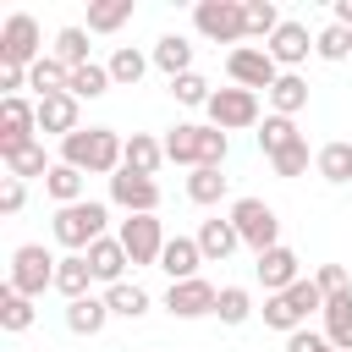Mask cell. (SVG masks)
I'll return each mask as SVG.
<instances>
[{
	"mask_svg": "<svg viewBox=\"0 0 352 352\" xmlns=\"http://www.w3.org/2000/svg\"><path fill=\"white\" fill-rule=\"evenodd\" d=\"M121 148H126L121 132H110V126H88V132H72V138L60 143V160L77 165L82 176H116V170H121Z\"/></svg>",
	"mask_w": 352,
	"mask_h": 352,
	"instance_id": "cell-1",
	"label": "cell"
},
{
	"mask_svg": "<svg viewBox=\"0 0 352 352\" xmlns=\"http://www.w3.org/2000/svg\"><path fill=\"white\" fill-rule=\"evenodd\" d=\"M165 160H176V165H187V170L226 165V132L209 126V121H176L170 138H165Z\"/></svg>",
	"mask_w": 352,
	"mask_h": 352,
	"instance_id": "cell-2",
	"label": "cell"
},
{
	"mask_svg": "<svg viewBox=\"0 0 352 352\" xmlns=\"http://www.w3.org/2000/svg\"><path fill=\"white\" fill-rule=\"evenodd\" d=\"M104 220H110V209L104 204H94V198H82V204H66V209H55V242L66 248V253H88L99 236H104Z\"/></svg>",
	"mask_w": 352,
	"mask_h": 352,
	"instance_id": "cell-3",
	"label": "cell"
},
{
	"mask_svg": "<svg viewBox=\"0 0 352 352\" xmlns=\"http://www.w3.org/2000/svg\"><path fill=\"white\" fill-rule=\"evenodd\" d=\"M226 220L236 226L242 248H253V258H258V253H270V248H280V214H275L264 198H236Z\"/></svg>",
	"mask_w": 352,
	"mask_h": 352,
	"instance_id": "cell-4",
	"label": "cell"
},
{
	"mask_svg": "<svg viewBox=\"0 0 352 352\" xmlns=\"http://www.w3.org/2000/svg\"><path fill=\"white\" fill-rule=\"evenodd\" d=\"M192 28L209 38V44H236L248 38V6L242 0H198L192 6Z\"/></svg>",
	"mask_w": 352,
	"mask_h": 352,
	"instance_id": "cell-5",
	"label": "cell"
},
{
	"mask_svg": "<svg viewBox=\"0 0 352 352\" xmlns=\"http://www.w3.org/2000/svg\"><path fill=\"white\" fill-rule=\"evenodd\" d=\"M38 60H44V33H38V22H33L28 11L6 16V28H0V66L28 72V66H38Z\"/></svg>",
	"mask_w": 352,
	"mask_h": 352,
	"instance_id": "cell-6",
	"label": "cell"
},
{
	"mask_svg": "<svg viewBox=\"0 0 352 352\" xmlns=\"http://www.w3.org/2000/svg\"><path fill=\"white\" fill-rule=\"evenodd\" d=\"M55 264L60 258H50L44 253V242H22L16 253H11V292H22V297H44L50 286H55Z\"/></svg>",
	"mask_w": 352,
	"mask_h": 352,
	"instance_id": "cell-7",
	"label": "cell"
},
{
	"mask_svg": "<svg viewBox=\"0 0 352 352\" xmlns=\"http://www.w3.org/2000/svg\"><path fill=\"white\" fill-rule=\"evenodd\" d=\"M226 72H231V82L236 88H248V94H270L275 82H280V66H275V55L264 50V44H242V50H231L226 55Z\"/></svg>",
	"mask_w": 352,
	"mask_h": 352,
	"instance_id": "cell-8",
	"label": "cell"
},
{
	"mask_svg": "<svg viewBox=\"0 0 352 352\" xmlns=\"http://www.w3.org/2000/svg\"><path fill=\"white\" fill-rule=\"evenodd\" d=\"M209 110V126H220V132H248V126H258V94H248V88H214V99L204 104Z\"/></svg>",
	"mask_w": 352,
	"mask_h": 352,
	"instance_id": "cell-9",
	"label": "cell"
},
{
	"mask_svg": "<svg viewBox=\"0 0 352 352\" xmlns=\"http://www.w3.org/2000/svg\"><path fill=\"white\" fill-rule=\"evenodd\" d=\"M121 248H126V258H132V270L138 264H160V253H165V226H160V214H126L121 220Z\"/></svg>",
	"mask_w": 352,
	"mask_h": 352,
	"instance_id": "cell-10",
	"label": "cell"
},
{
	"mask_svg": "<svg viewBox=\"0 0 352 352\" xmlns=\"http://www.w3.org/2000/svg\"><path fill=\"white\" fill-rule=\"evenodd\" d=\"M110 204L126 209V214H154L160 209V182L138 176V170H116L110 176Z\"/></svg>",
	"mask_w": 352,
	"mask_h": 352,
	"instance_id": "cell-11",
	"label": "cell"
},
{
	"mask_svg": "<svg viewBox=\"0 0 352 352\" xmlns=\"http://www.w3.org/2000/svg\"><path fill=\"white\" fill-rule=\"evenodd\" d=\"M38 104H28L22 94L16 99H0V154L22 148V143H38Z\"/></svg>",
	"mask_w": 352,
	"mask_h": 352,
	"instance_id": "cell-12",
	"label": "cell"
},
{
	"mask_svg": "<svg viewBox=\"0 0 352 352\" xmlns=\"http://www.w3.org/2000/svg\"><path fill=\"white\" fill-rule=\"evenodd\" d=\"M220 308V292L198 275V280H176L170 292H165V314L170 319H204V314H214Z\"/></svg>",
	"mask_w": 352,
	"mask_h": 352,
	"instance_id": "cell-13",
	"label": "cell"
},
{
	"mask_svg": "<svg viewBox=\"0 0 352 352\" xmlns=\"http://www.w3.org/2000/svg\"><path fill=\"white\" fill-rule=\"evenodd\" d=\"M264 50L275 55V66H280V72H297V66L308 60V50H314V33H308L302 22H280V28H275V38H270Z\"/></svg>",
	"mask_w": 352,
	"mask_h": 352,
	"instance_id": "cell-14",
	"label": "cell"
},
{
	"mask_svg": "<svg viewBox=\"0 0 352 352\" xmlns=\"http://www.w3.org/2000/svg\"><path fill=\"white\" fill-rule=\"evenodd\" d=\"M253 270H258V280H264V292H270V297L302 280V258H297L292 248H270V253H258V264H253Z\"/></svg>",
	"mask_w": 352,
	"mask_h": 352,
	"instance_id": "cell-15",
	"label": "cell"
},
{
	"mask_svg": "<svg viewBox=\"0 0 352 352\" xmlns=\"http://www.w3.org/2000/svg\"><path fill=\"white\" fill-rule=\"evenodd\" d=\"M38 132L44 138H72V132H82L77 126V99L72 94H50V99H38Z\"/></svg>",
	"mask_w": 352,
	"mask_h": 352,
	"instance_id": "cell-16",
	"label": "cell"
},
{
	"mask_svg": "<svg viewBox=\"0 0 352 352\" xmlns=\"http://www.w3.org/2000/svg\"><path fill=\"white\" fill-rule=\"evenodd\" d=\"M198 264H204L198 236H170L165 253H160V270L170 275V286H176V280H198Z\"/></svg>",
	"mask_w": 352,
	"mask_h": 352,
	"instance_id": "cell-17",
	"label": "cell"
},
{
	"mask_svg": "<svg viewBox=\"0 0 352 352\" xmlns=\"http://www.w3.org/2000/svg\"><path fill=\"white\" fill-rule=\"evenodd\" d=\"M126 248H121V236H99L94 248H88V270H94V280H104V286H121L126 280Z\"/></svg>",
	"mask_w": 352,
	"mask_h": 352,
	"instance_id": "cell-18",
	"label": "cell"
},
{
	"mask_svg": "<svg viewBox=\"0 0 352 352\" xmlns=\"http://www.w3.org/2000/svg\"><path fill=\"white\" fill-rule=\"evenodd\" d=\"M198 248H204V264H226V258L242 248V236H236V226H231V220H220V214H214V220H204V226H198Z\"/></svg>",
	"mask_w": 352,
	"mask_h": 352,
	"instance_id": "cell-19",
	"label": "cell"
},
{
	"mask_svg": "<svg viewBox=\"0 0 352 352\" xmlns=\"http://www.w3.org/2000/svg\"><path fill=\"white\" fill-rule=\"evenodd\" d=\"M165 165V143H154L148 132H132L126 148H121V170H138V176H154Z\"/></svg>",
	"mask_w": 352,
	"mask_h": 352,
	"instance_id": "cell-20",
	"label": "cell"
},
{
	"mask_svg": "<svg viewBox=\"0 0 352 352\" xmlns=\"http://www.w3.org/2000/svg\"><path fill=\"white\" fill-rule=\"evenodd\" d=\"M88 286H94L88 253H66V258L55 264V292H60L66 302H77V297H88Z\"/></svg>",
	"mask_w": 352,
	"mask_h": 352,
	"instance_id": "cell-21",
	"label": "cell"
},
{
	"mask_svg": "<svg viewBox=\"0 0 352 352\" xmlns=\"http://www.w3.org/2000/svg\"><path fill=\"white\" fill-rule=\"evenodd\" d=\"M104 319H110V302L104 297H77V302H66V330L72 336H99L104 330Z\"/></svg>",
	"mask_w": 352,
	"mask_h": 352,
	"instance_id": "cell-22",
	"label": "cell"
},
{
	"mask_svg": "<svg viewBox=\"0 0 352 352\" xmlns=\"http://www.w3.org/2000/svg\"><path fill=\"white\" fill-rule=\"evenodd\" d=\"M324 336L336 352H352V292L324 297Z\"/></svg>",
	"mask_w": 352,
	"mask_h": 352,
	"instance_id": "cell-23",
	"label": "cell"
},
{
	"mask_svg": "<svg viewBox=\"0 0 352 352\" xmlns=\"http://www.w3.org/2000/svg\"><path fill=\"white\" fill-rule=\"evenodd\" d=\"M82 187H88V176L77 170V165H66V160H55L50 165V176H44V192L66 209V204H82Z\"/></svg>",
	"mask_w": 352,
	"mask_h": 352,
	"instance_id": "cell-24",
	"label": "cell"
},
{
	"mask_svg": "<svg viewBox=\"0 0 352 352\" xmlns=\"http://www.w3.org/2000/svg\"><path fill=\"white\" fill-rule=\"evenodd\" d=\"M104 66H110V82H116V88H138V82H143V72L154 66V55H143V50L121 44V50H116Z\"/></svg>",
	"mask_w": 352,
	"mask_h": 352,
	"instance_id": "cell-25",
	"label": "cell"
},
{
	"mask_svg": "<svg viewBox=\"0 0 352 352\" xmlns=\"http://www.w3.org/2000/svg\"><path fill=\"white\" fill-rule=\"evenodd\" d=\"M264 99H270V116H297V110L308 104V77H297V72H280V82H275Z\"/></svg>",
	"mask_w": 352,
	"mask_h": 352,
	"instance_id": "cell-26",
	"label": "cell"
},
{
	"mask_svg": "<svg viewBox=\"0 0 352 352\" xmlns=\"http://www.w3.org/2000/svg\"><path fill=\"white\" fill-rule=\"evenodd\" d=\"M154 66H160L165 77H182V72H192V44H187L182 33H165V38H154Z\"/></svg>",
	"mask_w": 352,
	"mask_h": 352,
	"instance_id": "cell-27",
	"label": "cell"
},
{
	"mask_svg": "<svg viewBox=\"0 0 352 352\" xmlns=\"http://www.w3.org/2000/svg\"><path fill=\"white\" fill-rule=\"evenodd\" d=\"M6 160V176H16V182H33V176H50V160H44V143H22V148H11V154H0Z\"/></svg>",
	"mask_w": 352,
	"mask_h": 352,
	"instance_id": "cell-28",
	"label": "cell"
},
{
	"mask_svg": "<svg viewBox=\"0 0 352 352\" xmlns=\"http://www.w3.org/2000/svg\"><path fill=\"white\" fill-rule=\"evenodd\" d=\"M104 302H110V314H116V319H143V314H148V292H143L138 280L104 286Z\"/></svg>",
	"mask_w": 352,
	"mask_h": 352,
	"instance_id": "cell-29",
	"label": "cell"
},
{
	"mask_svg": "<svg viewBox=\"0 0 352 352\" xmlns=\"http://www.w3.org/2000/svg\"><path fill=\"white\" fill-rule=\"evenodd\" d=\"M110 88H116V82H110V66L88 60V66H77V72H72V88H66V94L82 104V99H99V94H110Z\"/></svg>",
	"mask_w": 352,
	"mask_h": 352,
	"instance_id": "cell-30",
	"label": "cell"
},
{
	"mask_svg": "<svg viewBox=\"0 0 352 352\" xmlns=\"http://www.w3.org/2000/svg\"><path fill=\"white\" fill-rule=\"evenodd\" d=\"M302 132H297V121L292 116H264V126H258V148H264V160H275L280 148H292Z\"/></svg>",
	"mask_w": 352,
	"mask_h": 352,
	"instance_id": "cell-31",
	"label": "cell"
},
{
	"mask_svg": "<svg viewBox=\"0 0 352 352\" xmlns=\"http://www.w3.org/2000/svg\"><path fill=\"white\" fill-rule=\"evenodd\" d=\"M132 22V0H94L88 6V33H116Z\"/></svg>",
	"mask_w": 352,
	"mask_h": 352,
	"instance_id": "cell-32",
	"label": "cell"
},
{
	"mask_svg": "<svg viewBox=\"0 0 352 352\" xmlns=\"http://www.w3.org/2000/svg\"><path fill=\"white\" fill-rule=\"evenodd\" d=\"M314 170L324 182H352V143H324L314 154Z\"/></svg>",
	"mask_w": 352,
	"mask_h": 352,
	"instance_id": "cell-33",
	"label": "cell"
},
{
	"mask_svg": "<svg viewBox=\"0 0 352 352\" xmlns=\"http://www.w3.org/2000/svg\"><path fill=\"white\" fill-rule=\"evenodd\" d=\"M226 182H231V176H220V165H204V170L187 176V198H192V204H220V198H226Z\"/></svg>",
	"mask_w": 352,
	"mask_h": 352,
	"instance_id": "cell-34",
	"label": "cell"
},
{
	"mask_svg": "<svg viewBox=\"0 0 352 352\" xmlns=\"http://www.w3.org/2000/svg\"><path fill=\"white\" fill-rule=\"evenodd\" d=\"M33 324V297H22V292H0V330H11V336H22Z\"/></svg>",
	"mask_w": 352,
	"mask_h": 352,
	"instance_id": "cell-35",
	"label": "cell"
},
{
	"mask_svg": "<svg viewBox=\"0 0 352 352\" xmlns=\"http://www.w3.org/2000/svg\"><path fill=\"white\" fill-rule=\"evenodd\" d=\"M242 6H248V38H264V44H270L275 28L286 22V16L275 11V0H242Z\"/></svg>",
	"mask_w": 352,
	"mask_h": 352,
	"instance_id": "cell-36",
	"label": "cell"
},
{
	"mask_svg": "<svg viewBox=\"0 0 352 352\" xmlns=\"http://www.w3.org/2000/svg\"><path fill=\"white\" fill-rule=\"evenodd\" d=\"M55 60L72 66V72L88 66V28H60V33H55Z\"/></svg>",
	"mask_w": 352,
	"mask_h": 352,
	"instance_id": "cell-37",
	"label": "cell"
},
{
	"mask_svg": "<svg viewBox=\"0 0 352 352\" xmlns=\"http://www.w3.org/2000/svg\"><path fill=\"white\" fill-rule=\"evenodd\" d=\"M314 55H319V60H346V55H352V28H341V22L319 28V33H314Z\"/></svg>",
	"mask_w": 352,
	"mask_h": 352,
	"instance_id": "cell-38",
	"label": "cell"
},
{
	"mask_svg": "<svg viewBox=\"0 0 352 352\" xmlns=\"http://www.w3.org/2000/svg\"><path fill=\"white\" fill-rule=\"evenodd\" d=\"M220 324H248L253 319V297H248V286H220Z\"/></svg>",
	"mask_w": 352,
	"mask_h": 352,
	"instance_id": "cell-39",
	"label": "cell"
},
{
	"mask_svg": "<svg viewBox=\"0 0 352 352\" xmlns=\"http://www.w3.org/2000/svg\"><path fill=\"white\" fill-rule=\"evenodd\" d=\"M170 94H176V104H209V99H214V88H209L198 72H182V77H170Z\"/></svg>",
	"mask_w": 352,
	"mask_h": 352,
	"instance_id": "cell-40",
	"label": "cell"
},
{
	"mask_svg": "<svg viewBox=\"0 0 352 352\" xmlns=\"http://www.w3.org/2000/svg\"><path fill=\"white\" fill-rule=\"evenodd\" d=\"M270 165H275V176H302L308 170V138H297L292 148H280Z\"/></svg>",
	"mask_w": 352,
	"mask_h": 352,
	"instance_id": "cell-41",
	"label": "cell"
},
{
	"mask_svg": "<svg viewBox=\"0 0 352 352\" xmlns=\"http://www.w3.org/2000/svg\"><path fill=\"white\" fill-rule=\"evenodd\" d=\"M314 286H319L324 297H336V292H352V280H346V264H319Z\"/></svg>",
	"mask_w": 352,
	"mask_h": 352,
	"instance_id": "cell-42",
	"label": "cell"
},
{
	"mask_svg": "<svg viewBox=\"0 0 352 352\" xmlns=\"http://www.w3.org/2000/svg\"><path fill=\"white\" fill-rule=\"evenodd\" d=\"M286 352H336L330 336H314V330H292L286 336Z\"/></svg>",
	"mask_w": 352,
	"mask_h": 352,
	"instance_id": "cell-43",
	"label": "cell"
},
{
	"mask_svg": "<svg viewBox=\"0 0 352 352\" xmlns=\"http://www.w3.org/2000/svg\"><path fill=\"white\" fill-rule=\"evenodd\" d=\"M22 204H28V187H22L16 176H6V182H0V214H16Z\"/></svg>",
	"mask_w": 352,
	"mask_h": 352,
	"instance_id": "cell-44",
	"label": "cell"
},
{
	"mask_svg": "<svg viewBox=\"0 0 352 352\" xmlns=\"http://www.w3.org/2000/svg\"><path fill=\"white\" fill-rule=\"evenodd\" d=\"M16 88H28V72H16V66H0V99H16Z\"/></svg>",
	"mask_w": 352,
	"mask_h": 352,
	"instance_id": "cell-45",
	"label": "cell"
},
{
	"mask_svg": "<svg viewBox=\"0 0 352 352\" xmlns=\"http://www.w3.org/2000/svg\"><path fill=\"white\" fill-rule=\"evenodd\" d=\"M336 22H341V28H352V0H336Z\"/></svg>",
	"mask_w": 352,
	"mask_h": 352,
	"instance_id": "cell-46",
	"label": "cell"
}]
</instances>
